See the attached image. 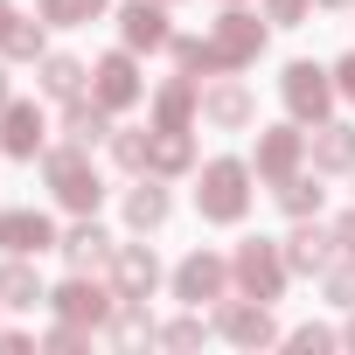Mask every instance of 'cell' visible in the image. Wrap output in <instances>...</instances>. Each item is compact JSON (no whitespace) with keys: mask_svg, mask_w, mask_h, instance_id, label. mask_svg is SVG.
<instances>
[{"mask_svg":"<svg viewBox=\"0 0 355 355\" xmlns=\"http://www.w3.org/2000/svg\"><path fill=\"white\" fill-rule=\"evenodd\" d=\"M42 182H49V196L63 202V209H77V216H91L98 202H105V182H98V167H91V146H42Z\"/></svg>","mask_w":355,"mask_h":355,"instance_id":"cell-1","label":"cell"},{"mask_svg":"<svg viewBox=\"0 0 355 355\" xmlns=\"http://www.w3.org/2000/svg\"><path fill=\"white\" fill-rule=\"evenodd\" d=\"M286 279H293V265H286V244H272V237H244L237 244V258H230V286L237 293H251V300H279L286 293Z\"/></svg>","mask_w":355,"mask_h":355,"instance_id":"cell-2","label":"cell"},{"mask_svg":"<svg viewBox=\"0 0 355 355\" xmlns=\"http://www.w3.org/2000/svg\"><path fill=\"white\" fill-rule=\"evenodd\" d=\"M196 209H202V223H244V209H251V167L244 160H209L202 189H196Z\"/></svg>","mask_w":355,"mask_h":355,"instance_id":"cell-3","label":"cell"},{"mask_svg":"<svg viewBox=\"0 0 355 355\" xmlns=\"http://www.w3.org/2000/svg\"><path fill=\"white\" fill-rule=\"evenodd\" d=\"M279 98H286V112L300 119V125H320L327 112H334V70H320V63H286V77H279Z\"/></svg>","mask_w":355,"mask_h":355,"instance_id":"cell-4","label":"cell"},{"mask_svg":"<svg viewBox=\"0 0 355 355\" xmlns=\"http://www.w3.org/2000/svg\"><path fill=\"white\" fill-rule=\"evenodd\" d=\"M216 56H223V70H251L258 56H265V21L258 15H244V0H230L223 8V21H216Z\"/></svg>","mask_w":355,"mask_h":355,"instance_id":"cell-5","label":"cell"},{"mask_svg":"<svg viewBox=\"0 0 355 355\" xmlns=\"http://www.w3.org/2000/svg\"><path fill=\"white\" fill-rule=\"evenodd\" d=\"M49 306H56L63 320H77V327H112V313H119V286H91V279L77 272V279H63V286L49 293Z\"/></svg>","mask_w":355,"mask_h":355,"instance_id":"cell-6","label":"cell"},{"mask_svg":"<svg viewBox=\"0 0 355 355\" xmlns=\"http://www.w3.org/2000/svg\"><path fill=\"white\" fill-rule=\"evenodd\" d=\"M139 63H132V49H112V56H98L91 63V98L105 105V112H125V105H139Z\"/></svg>","mask_w":355,"mask_h":355,"instance_id":"cell-7","label":"cell"},{"mask_svg":"<svg viewBox=\"0 0 355 355\" xmlns=\"http://www.w3.org/2000/svg\"><path fill=\"white\" fill-rule=\"evenodd\" d=\"M216 334L223 341H237V348H272L279 341V320H272V306L265 300H223V313H216Z\"/></svg>","mask_w":355,"mask_h":355,"instance_id":"cell-8","label":"cell"},{"mask_svg":"<svg viewBox=\"0 0 355 355\" xmlns=\"http://www.w3.org/2000/svg\"><path fill=\"white\" fill-rule=\"evenodd\" d=\"M300 160H306V132H300V119H293V125H265V132H258V160H251V174H258V182H286V174H300Z\"/></svg>","mask_w":355,"mask_h":355,"instance_id":"cell-9","label":"cell"},{"mask_svg":"<svg viewBox=\"0 0 355 355\" xmlns=\"http://www.w3.org/2000/svg\"><path fill=\"white\" fill-rule=\"evenodd\" d=\"M63 237H56V223L42 209H0V251H8V258H42Z\"/></svg>","mask_w":355,"mask_h":355,"instance_id":"cell-10","label":"cell"},{"mask_svg":"<svg viewBox=\"0 0 355 355\" xmlns=\"http://www.w3.org/2000/svg\"><path fill=\"white\" fill-rule=\"evenodd\" d=\"M223 286H230V265H223L216 251H189L182 265H174V300H189V306L223 300Z\"/></svg>","mask_w":355,"mask_h":355,"instance_id":"cell-11","label":"cell"},{"mask_svg":"<svg viewBox=\"0 0 355 355\" xmlns=\"http://www.w3.org/2000/svg\"><path fill=\"white\" fill-rule=\"evenodd\" d=\"M42 139H49V125H42V112H35L28 98H8V105H0V153L35 160V153H42Z\"/></svg>","mask_w":355,"mask_h":355,"instance_id":"cell-12","label":"cell"},{"mask_svg":"<svg viewBox=\"0 0 355 355\" xmlns=\"http://www.w3.org/2000/svg\"><path fill=\"white\" fill-rule=\"evenodd\" d=\"M167 0H125L119 8V35H125V49H167L174 42V28H167Z\"/></svg>","mask_w":355,"mask_h":355,"instance_id":"cell-13","label":"cell"},{"mask_svg":"<svg viewBox=\"0 0 355 355\" xmlns=\"http://www.w3.org/2000/svg\"><path fill=\"white\" fill-rule=\"evenodd\" d=\"M202 119H209V125H223V132H244V125L258 119V98H251L237 77H223V84H209V91H202Z\"/></svg>","mask_w":355,"mask_h":355,"instance_id":"cell-14","label":"cell"},{"mask_svg":"<svg viewBox=\"0 0 355 355\" xmlns=\"http://www.w3.org/2000/svg\"><path fill=\"white\" fill-rule=\"evenodd\" d=\"M334 258H341V251H334V230H320L313 216H300V230L286 237V265H293V272H306V279H320Z\"/></svg>","mask_w":355,"mask_h":355,"instance_id":"cell-15","label":"cell"},{"mask_svg":"<svg viewBox=\"0 0 355 355\" xmlns=\"http://www.w3.org/2000/svg\"><path fill=\"white\" fill-rule=\"evenodd\" d=\"M112 286H119V300H146L160 286V258L146 244H119L112 251Z\"/></svg>","mask_w":355,"mask_h":355,"instance_id":"cell-16","label":"cell"},{"mask_svg":"<svg viewBox=\"0 0 355 355\" xmlns=\"http://www.w3.org/2000/svg\"><path fill=\"white\" fill-rule=\"evenodd\" d=\"M202 112V91H196V77L182 70L174 84H160L153 91V125H167V132H189V119Z\"/></svg>","mask_w":355,"mask_h":355,"instance_id":"cell-17","label":"cell"},{"mask_svg":"<svg viewBox=\"0 0 355 355\" xmlns=\"http://www.w3.org/2000/svg\"><path fill=\"white\" fill-rule=\"evenodd\" d=\"M306 153H313V167H320V174H348V167H355V125L320 119V125H313V139H306Z\"/></svg>","mask_w":355,"mask_h":355,"instance_id":"cell-18","label":"cell"},{"mask_svg":"<svg viewBox=\"0 0 355 355\" xmlns=\"http://www.w3.org/2000/svg\"><path fill=\"white\" fill-rule=\"evenodd\" d=\"M196 167V139L189 132H167V125H153V139H146V174H189Z\"/></svg>","mask_w":355,"mask_h":355,"instance_id":"cell-19","label":"cell"},{"mask_svg":"<svg viewBox=\"0 0 355 355\" xmlns=\"http://www.w3.org/2000/svg\"><path fill=\"white\" fill-rule=\"evenodd\" d=\"M56 251H63L77 272H98V265H112V251H119V244H112V237H105V230L84 216L77 230H63V244H56Z\"/></svg>","mask_w":355,"mask_h":355,"instance_id":"cell-20","label":"cell"},{"mask_svg":"<svg viewBox=\"0 0 355 355\" xmlns=\"http://www.w3.org/2000/svg\"><path fill=\"white\" fill-rule=\"evenodd\" d=\"M63 139H70V146H98V139H112V112H105L98 98H70V112H63Z\"/></svg>","mask_w":355,"mask_h":355,"instance_id":"cell-21","label":"cell"},{"mask_svg":"<svg viewBox=\"0 0 355 355\" xmlns=\"http://www.w3.org/2000/svg\"><path fill=\"white\" fill-rule=\"evenodd\" d=\"M167 209H174V202H167V189H160V174H146L139 189H125V223H132V230H160Z\"/></svg>","mask_w":355,"mask_h":355,"instance_id":"cell-22","label":"cell"},{"mask_svg":"<svg viewBox=\"0 0 355 355\" xmlns=\"http://www.w3.org/2000/svg\"><path fill=\"white\" fill-rule=\"evenodd\" d=\"M49 293H42V279H35V265L28 258H8V265H0V306H42Z\"/></svg>","mask_w":355,"mask_h":355,"instance_id":"cell-23","label":"cell"},{"mask_svg":"<svg viewBox=\"0 0 355 355\" xmlns=\"http://www.w3.org/2000/svg\"><path fill=\"white\" fill-rule=\"evenodd\" d=\"M42 28H49L42 15H15L8 28H0V56H15V63H42V56H49V49H42Z\"/></svg>","mask_w":355,"mask_h":355,"instance_id":"cell-24","label":"cell"},{"mask_svg":"<svg viewBox=\"0 0 355 355\" xmlns=\"http://www.w3.org/2000/svg\"><path fill=\"white\" fill-rule=\"evenodd\" d=\"M167 56H174V70H189V77H230L223 56H216V42H202V35H174Z\"/></svg>","mask_w":355,"mask_h":355,"instance_id":"cell-25","label":"cell"},{"mask_svg":"<svg viewBox=\"0 0 355 355\" xmlns=\"http://www.w3.org/2000/svg\"><path fill=\"white\" fill-rule=\"evenodd\" d=\"M84 77H91V70H84L77 56H42V77H35V84H42V98H63V105H70V98H84Z\"/></svg>","mask_w":355,"mask_h":355,"instance_id":"cell-26","label":"cell"},{"mask_svg":"<svg viewBox=\"0 0 355 355\" xmlns=\"http://www.w3.org/2000/svg\"><path fill=\"white\" fill-rule=\"evenodd\" d=\"M272 196H279V209L300 223V216H320V182H313V174H286V182H272Z\"/></svg>","mask_w":355,"mask_h":355,"instance_id":"cell-27","label":"cell"},{"mask_svg":"<svg viewBox=\"0 0 355 355\" xmlns=\"http://www.w3.org/2000/svg\"><path fill=\"white\" fill-rule=\"evenodd\" d=\"M112 341H119V348H139V341H160V327L146 320V300H119V313H112Z\"/></svg>","mask_w":355,"mask_h":355,"instance_id":"cell-28","label":"cell"},{"mask_svg":"<svg viewBox=\"0 0 355 355\" xmlns=\"http://www.w3.org/2000/svg\"><path fill=\"white\" fill-rule=\"evenodd\" d=\"M35 15H42L49 28H91V21L105 15V0H35Z\"/></svg>","mask_w":355,"mask_h":355,"instance_id":"cell-29","label":"cell"},{"mask_svg":"<svg viewBox=\"0 0 355 355\" xmlns=\"http://www.w3.org/2000/svg\"><path fill=\"white\" fill-rule=\"evenodd\" d=\"M146 139H153V132H132V125L119 132V125H112V160H119L125 174H146Z\"/></svg>","mask_w":355,"mask_h":355,"instance_id":"cell-30","label":"cell"},{"mask_svg":"<svg viewBox=\"0 0 355 355\" xmlns=\"http://www.w3.org/2000/svg\"><path fill=\"white\" fill-rule=\"evenodd\" d=\"M320 286H327V300H334V306L348 313V306H355V258L341 251V258H334V265L320 272Z\"/></svg>","mask_w":355,"mask_h":355,"instance_id":"cell-31","label":"cell"},{"mask_svg":"<svg viewBox=\"0 0 355 355\" xmlns=\"http://www.w3.org/2000/svg\"><path fill=\"white\" fill-rule=\"evenodd\" d=\"M202 334H209V320L202 313H182V320L160 327V348H202Z\"/></svg>","mask_w":355,"mask_h":355,"instance_id":"cell-32","label":"cell"},{"mask_svg":"<svg viewBox=\"0 0 355 355\" xmlns=\"http://www.w3.org/2000/svg\"><path fill=\"white\" fill-rule=\"evenodd\" d=\"M84 341H91V327H77V320H56V327L42 334V348H56V355H77Z\"/></svg>","mask_w":355,"mask_h":355,"instance_id":"cell-33","label":"cell"},{"mask_svg":"<svg viewBox=\"0 0 355 355\" xmlns=\"http://www.w3.org/2000/svg\"><path fill=\"white\" fill-rule=\"evenodd\" d=\"M306 8H313V0H265V21H279V28H300V21H306Z\"/></svg>","mask_w":355,"mask_h":355,"instance_id":"cell-34","label":"cell"},{"mask_svg":"<svg viewBox=\"0 0 355 355\" xmlns=\"http://www.w3.org/2000/svg\"><path fill=\"white\" fill-rule=\"evenodd\" d=\"M341 334H327V327H293V348L300 355H320V348H334Z\"/></svg>","mask_w":355,"mask_h":355,"instance_id":"cell-35","label":"cell"},{"mask_svg":"<svg viewBox=\"0 0 355 355\" xmlns=\"http://www.w3.org/2000/svg\"><path fill=\"white\" fill-rule=\"evenodd\" d=\"M334 251H348V258H355V209H348V216H334Z\"/></svg>","mask_w":355,"mask_h":355,"instance_id":"cell-36","label":"cell"},{"mask_svg":"<svg viewBox=\"0 0 355 355\" xmlns=\"http://www.w3.org/2000/svg\"><path fill=\"white\" fill-rule=\"evenodd\" d=\"M334 91L355 105V56H341V63H334Z\"/></svg>","mask_w":355,"mask_h":355,"instance_id":"cell-37","label":"cell"},{"mask_svg":"<svg viewBox=\"0 0 355 355\" xmlns=\"http://www.w3.org/2000/svg\"><path fill=\"white\" fill-rule=\"evenodd\" d=\"M28 348V334H15V327H0V355H21Z\"/></svg>","mask_w":355,"mask_h":355,"instance_id":"cell-38","label":"cell"},{"mask_svg":"<svg viewBox=\"0 0 355 355\" xmlns=\"http://www.w3.org/2000/svg\"><path fill=\"white\" fill-rule=\"evenodd\" d=\"M341 341H348V348H355V306H348V327H341Z\"/></svg>","mask_w":355,"mask_h":355,"instance_id":"cell-39","label":"cell"},{"mask_svg":"<svg viewBox=\"0 0 355 355\" xmlns=\"http://www.w3.org/2000/svg\"><path fill=\"white\" fill-rule=\"evenodd\" d=\"M313 8H355V0H313Z\"/></svg>","mask_w":355,"mask_h":355,"instance_id":"cell-40","label":"cell"},{"mask_svg":"<svg viewBox=\"0 0 355 355\" xmlns=\"http://www.w3.org/2000/svg\"><path fill=\"white\" fill-rule=\"evenodd\" d=\"M8 21H15V8H8V0H0V28H8Z\"/></svg>","mask_w":355,"mask_h":355,"instance_id":"cell-41","label":"cell"},{"mask_svg":"<svg viewBox=\"0 0 355 355\" xmlns=\"http://www.w3.org/2000/svg\"><path fill=\"white\" fill-rule=\"evenodd\" d=\"M0 105H8V70H0Z\"/></svg>","mask_w":355,"mask_h":355,"instance_id":"cell-42","label":"cell"}]
</instances>
